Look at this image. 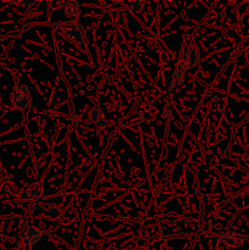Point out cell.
<instances>
[{
  "label": "cell",
  "mask_w": 249,
  "mask_h": 250,
  "mask_svg": "<svg viewBox=\"0 0 249 250\" xmlns=\"http://www.w3.org/2000/svg\"><path fill=\"white\" fill-rule=\"evenodd\" d=\"M53 29L56 33L61 34L68 42L75 44L87 43L85 29L77 22H59L53 24Z\"/></svg>",
  "instance_id": "obj_1"
},
{
  "label": "cell",
  "mask_w": 249,
  "mask_h": 250,
  "mask_svg": "<svg viewBox=\"0 0 249 250\" xmlns=\"http://www.w3.org/2000/svg\"><path fill=\"white\" fill-rule=\"evenodd\" d=\"M219 238L225 246L232 247V248H238V247L243 246L244 241H246V236L237 231L221 232L219 234Z\"/></svg>",
  "instance_id": "obj_5"
},
{
  "label": "cell",
  "mask_w": 249,
  "mask_h": 250,
  "mask_svg": "<svg viewBox=\"0 0 249 250\" xmlns=\"http://www.w3.org/2000/svg\"><path fill=\"white\" fill-rule=\"evenodd\" d=\"M65 4L66 1H62V0H50V1H48V6L50 11H55V10L58 11V10L65 7Z\"/></svg>",
  "instance_id": "obj_13"
},
{
  "label": "cell",
  "mask_w": 249,
  "mask_h": 250,
  "mask_svg": "<svg viewBox=\"0 0 249 250\" xmlns=\"http://www.w3.org/2000/svg\"><path fill=\"white\" fill-rule=\"evenodd\" d=\"M38 211L46 219L56 220L62 215L63 208L56 204H41L38 207Z\"/></svg>",
  "instance_id": "obj_6"
},
{
  "label": "cell",
  "mask_w": 249,
  "mask_h": 250,
  "mask_svg": "<svg viewBox=\"0 0 249 250\" xmlns=\"http://www.w3.org/2000/svg\"><path fill=\"white\" fill-rule=\"evenodd\" d=\"M200 60V53L195 42H188L182 48L180 54V63L178 66L183 70L187 71L192 68L193 66L198 65Z\"/></svg>",
  "instance_id": "obj_3"
},
{
  "label": "cell",
  "mask_w": 249,
  "mask_h": 250,
  "mask_svg": "<svg viewBox=\"0 0 249 250\" xmlns=\"http://www.w3.org/2000/svg\"><path fill=\"white\" fill-rule=\"evenodd\" d=\"M246 239H247V241H249V237H246Z\"/></svg>",
  "instance_id": "obj_17"
},
{
  "label": "cell",
  "mask_w": 249,
  "mask_h": 250,
  "mask_svg": "<svg viewBox=\"0 0 249 250\" xmlns=\"http://www.w3.org/2000/svg\"><path fill=\"white\" fill-rule=\"evenodd\" d=\"M42 233L41 229L38 227L34 226H27L26 229H22V232L20 233V238H21L22 246L24 247H31V246H36L39 241H41Z\"/></svg>",
  "instance_id": "obj_4"
},
{
  "label": "cell",
  "mask_w": 249,
  "mask_h": 250,
  "mask_svg": "<svg viewBox=\"0 0 249 250\" xmlns=\"http://www.w3.org/2000/svg\"><path fill=\"white\" fill-rule=\"evenodd\" d=\"M34 24V22H32V23H27V24H24L23 27H22V32H26V31H28L29 28H31L32 26H33Z\"/></svg>",
  "instance_id": "obj_15"
},
{
  "label": "cell",
  "mask_w": 249,
  "mask_h": 250,
  "mask_svg": "<svg viewBox=\"0 0 249 250\" xmlns=\"http://www.w3.org/2000/svg\"><path fill=\"white\" fill-rule=\"evenodd\" d=\"M15 250H31L28 248V247H24V246H21V247H19V248H16Z\"/></svg>",
  "instance_id": "obj_16"
},
{
  "label": "cell",
  "mask_w": 249,
  "mask_h": 250,
  "mask_svg": "<svg viewBox=\"0 0 249 250\" xmlns=\"http://www.w3.org/2000/svg\"><path fill=\"white\" fill-rule=\"evenodd\" d=\"M11 4H16V5H19V6L28 7V6H32V5H38V2L31 0V1H14V2H11Z\"/></svg>",
  "instance_id": "obj_14"
},
{
  "label": "cell",
  "mask_w": 249,
  "mask_h": 250,
  "mask_svg": "<svg viewBox=\"0 0 249 250\" xmlns=\"http://www.w3.org/2000/svg\"><path fill=\"white\" fill-rule=\"evenodd\" d=\"M65 14L72 22H77L81 16L80 2L76 0H68L65 4Z\"/></svg>",
  "instance_id": "obj_7"
},
{
  "label": "cell",
  "mask_w": 249,
  "mask_h": 250,
  "mask_svg": "<svg viewBox=\"0 0 249 250\" xmlns=\"http://www.w3.org/2000/svg\"><path fill=\"white\" fill-rule=\"evenodd\" d=\"M10 100L15 109L20 110V111L27 112L31 109L32 105V97L31 92H29L28 87L26 84H16L12 89L11 95H10Z\"/></svg>",
  "instance_id": "obj_2"
},
{
  "label": "cell",
  "mask_w": 249,
  "mask_h": 250,
  "mask_svg": "<svg viewBox=\"0 0 249 250\" xmlns=\"http://www.w3.org/2000/svg\"><path fill=\"white\" fill-rule=\"evenodd\" d=\"M44 192L43 183L42 182H33L28 187V190H27V197H28V200L31 202H37L42 198Z\"/></svg>",
  "instance_id": "obj_8"
},
{
  "label": "cell",
  "mask_w": 249,
  "mask_h": 250,
  "mask_svg": "<svg viewBox=\"0 0 249 250\" xmlns=\"http://www.w3.org/2000/svg\"><path fill=\"white\" fill-rule=\"evenodd\" d=\"M144 6H145V2L143 0H133V1L127 2V9L131 14H141L144 10Z\"/></svg>",
  "instance_id": "obj_9"
},
{
  "label": "cell",
  "mask_w": 249,
  "mask_h": 250,
  "mask_svg": "<svg viewBox=\"0 0 249 250\" xmlns=\"http://www.w3.org/2000/svg\"><path fill=\"white\" fill-rule=\"evenodd\" d=\"M107 129H109V122L105 119L100 120L97 124V133L99 137H105L107 134Z\"/></svg>",
  "instance_id": "obj_11"
},
{
  "label": "cell",
  "mask_w": 249,
  "mask_h": 250,
  "mask_svg": "<svg viewBox=\"0 0 249 250\" xmlns=\"http://www.w3.org/2000/svg\"><path fill=\"white\" fill-rule=\"evenodd\" d=\"M185 73H186V71L177 65V67H176V71H175V73H173V77H172L173 78L172 88L180 87V85L182 84L183 81H185Z\"/></svg>",
  "instance_id": "obj_10"
},
{
  "label": "cell",
  "mask_w": 249,
  "mask_h": 250,
  "mask_svg": "<svg viewBox=\"0 0 249 250\" xmlns=\"http://www.w3.org/2000/svg\"><path fill=\"white\" fill-rule=\"evenodd\" d=\"M89 119H90V121L94 122V124H98L100 120L104 119V117H103L102 110H100L98 106L92 107V109L89 110Z\"/></svg>",
  "instance_id": "obj_12"
}]
</instances>
